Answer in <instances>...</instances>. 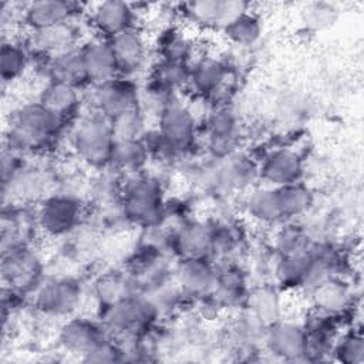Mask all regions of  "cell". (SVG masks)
Segmentation results:
<instances>
[{"mask_svg":"<svg viewBox=\"0 0 364 364\" xmlns=\"http://www.w3.org/2000/svg\"><path fill=\"white\" fill-rule=\"evenodd\" d=\"M80 299L78 287L68 280L47 283L37 296V306L51 314H65L75 309Z\"/></svg>","mask_w":364,"mask_h":364,"instance_id":"obj_10","label":"cell"},{"mask_svg":"<svg viewBox=\"0 0 364 364\" xmlns=\"http://www.w3.org/2000/svg\"><path fill=\"white\" fill-rule=\"evenodd\" d=\"M162 210L161 188L155 181L135 182L125 196V213L138 223H154Z\"/></svg>","mask_w":364,"mask_h":364,"instance_id":"obj_3","label":"cell"},{"mask_svg":"<svg viewBox=\"0 0 364 364\" xmlns=\"http://www.w3.org/2000/svg\"><path fill=\"white\" fill-rule=\"evenodd\" d=\"M318 14L316 13L314 7L309 10V14H307V23L310 24H316V26H321V24H327V21L330 20V9L328 7H324V6H320L318 4Z\"/></svg>","mask_w":364,"mask_h":364,"instance_id":"obj_35","label":"cell"},{"mask_svg":"<svg viewBox=\"0 0 364 364\" xmlns=\"http://www.w3.org/2000/svg\"><path fill=\"white\" fill-rule=\"evenodd\" d=\"M145 146H142L135 139H125V141H117L114 148L112 159H115L119 165L127 168L138 166L144 162L145 158Z\"/></svg>","mask_w":364,"mask_h":364,"instance_id":"obj_30","label":"cell"},{"mask_svg":"<svg viewBox=\"0 0 364 364\" xmlns=\"http://www.w3.org/2000/svg\"><path fill=\"white\" fill-rule=\"evenodd\" d=\"M0 67H1V77L4 81H11L17 78L27 65V55L26 53L16 44H3L0 53Z\"/></svg>","mask_w":364,"mask_h":364,"instance_id":"obj_28","label":"cell"},{"mask_svg":"<svg viewBox=\"0 0 364 364\" xmlns=\"http://www.w3.org/2000/svg\"><path fill=\"white\" fill-rule=\"evenodd\" d=\"M98 109L111 119L136 108V92L132 84L121 80H109L98 84L95 91Z\"/></svg>","mask_w":364,"mask_h":364,"instance_id":"obj_6","label":"cell"},{"mask_svg":"<svg viewBox=\"0 0 364 364\" xmlns=\"http://www.w3.org/2000/svg\"><path fill=\"white\" fill-rule=\"evenodd\" d=\"M53 82L77 87L88 80L81 51H68L51 58L48 65Z\"/></svg>","mask_w":364,"mask_h":364,"instance_id":"obj_16","label":"cell"},{"mask_svg":"<svg viewBox=\"0 0 364 364\" xmlns=\"http://www.w3.org/2000/svg\"><path fill=\"white\" fill-rule=\"evenodd\" d=\"M193 135V118L191 112L178 105L169 104L161 115V136L172 146H182L191 141Z\"/></svg>","mask_w":364,"mask_h":364,"instance_id":"obj_9","label":"cell"},{"mask_svg":"<svg viewBox=\"0 0 364 364\" xmlns=\"http://www.w3.org/2000/svg\"><path fill=\"white\" fill-rule=\"evenodd\" d=\"M70 4L63 1H36L31 3L26 13V20L34 30L51 27L67 21Z\"/></svg>","mask_w":364,"mask_h":364,"instance_id":"obj_19","label":"cell"},{"mask_svg":"<svg viewBox=\"0 0 364 364\" xmlns=\"http://www.w3.org/2000/svg\"><path fill=\"white\" fill-rule=\"evenodd\" d=\"M74 145L78 154L92 165H104L112 159L115 136L111 124L102 117L94 114L82 118L75 127Z\"/></svg>","mask_w":364,"mask_h":364,"instance_id":"obj_2","label":"cell"},{"mask_svg":"<svg viewBox=\"0 0 364 364\" xmlns=\"http://www.w3.org/2000/svg\"><path fill=\"white\" fill-rule=\"evenodd\" d=\"M363 340L360 336H348L338 347L337 354L344 363H360L363 360Z\"/></svg>","mask_w":364,"mask_h":364,"instance_id":"obj_33","label":"cell"},{"mask_svg":"<svg viewBox=\"0 0 364 364\" xmlns=\"http://www.w3.org/2000/svg\"><path fill=\"white\" fill-rule=\"evenodd\" d=\"M3 277L16 290H28L37 283L40 276V263L27 249L14 246L4 256Z\"/></svg>","mask_w":364,"mask_h":364,"instance_id":"obj_4","label":"cell"},{"mask_svg":"<svg viewBox=\"0 0 364 364\" xmlns=\"http://www.w3.org/2000/svg\"><path fill=\"white\" fill-rule=\"evenodd\" d=\"M250 213L263 222H276L283 216L277 191H259L250 196Z\"/></svg>","mask_w":364,"mask_h":364,"instance_id":"obj_24","label":"cell"},{"mask_svg":"<svg viewBox=\"0 0 364 364\" xmlns=\"http://www.w3.org/2000/svg\"><path fill=\"white\" fill-rule=\"evenodd\" d=\"M316 304L326 311H338L348 301V293L344 286L337 282H320L314 290Z\"/></svg>","mask_w":364,"mask_h":364,"instance_id":"obj_25","label":"cell"},{"mask_svg":"<svg viewBox=\"0 0 364 364\" xmlns=\"http://www.w3.org/2000/svg\"><path fill=\"white\" fill-rule=\"evenodd\" d=\"M61 121L41 102L27 105L16 114L11 122L10 146L14 149L43 148L57 134Z\"/></svg>","mask_w":364,"mask_h":364,"instance_id":"obj_1","label":"cell"},{"mask_svg":"<svg viewBox=\"0 0 364 364\" xmlns=\"http://www.w3.org/2000/svg\"><path fill=\"white\" fill-rule=\"evenodd\" d=\"M192 16L206 24L229 26L236 17L246 11V4L242 1H195L189 4Z\"/></svg>","mask_w":364,"mask_h":364,"instance_id":"obj_12","label":"cell"},{"mask_svg":"<svg viewBox=\"0 0 364 364\" xmlns=\"http://www.w3.org/2000/svg\"><path fill=\"white\" fill-rule=\"evenodd\" d=\"M80 51L90 81L102 84L114 80V74L119 68L109 43L92 41Z\"/></svg>","mask_w":364,"mask_h":364,"instance_id":"obj_7","label":"cell"},{"mask_svg":"<svg viewBox=\"0 0 364 364\" xmlns=\"http://www.w3.org/2000/svg\"><path fill=\"white\" fill-rule=\"evenodd\" d=\"M127 287V282L121 276H107L98 283V294L105 303L112 306L128 297Z\"/></svg>","mask_w":364,"mask_h":364,"instance_id":"obj_32","label":"cell"},{"mask_svg":"<svg viewBox=\"0 0 364 364\" xmlns=\"http://www.w3.org/2000/svg\"><path fill=\"white\" fill-rule=\"evenodd\" d=\"M269 344L276 354L286 358H294L304 354L307 336L294 324L280 323L270 330Z\"/></svg>","mask_w":364,"mask_h":364,"instance_id":"obj_15","label":"cell"},{"mask_svg":"<svg viewBox=\"0 0 364 364\" xmlns=\"http://www.w3.org/2000/svg\"><path fill=\"white\" fill-rule=\"evenodd\" d=\"M34 31H36L34 34L36 46L40 50L51 54V57L71 51L73 50L71 47L75 43V37H77L74 27L67 21L51 26V27L34 30Z\"/></svg>","mask_w":364,"mask_h":364,"instance_id":"obj_17","label":"cell"},{"mask_svg":"<svg viewBox=\"0 0 364 364\" xmlns=\"http://www.w3.org/2000/svg\"><path fill=\"white\" fill-rule=\"evenodd\" d=\"M280 206L283 216H293L304 212L311 202L310 192L296 183L284 185L280 189H277Z\"/></svg>","mask_w":364,"mask_h":364,"instance_id":"obj_27","label":"cell"},{"mask_svg":"<svg viewBox=\"0 0 364 364\" xmlns=\"http://www.w3.org/2000/svg\"><path fill=\"white\" fill-rule=\"evenodd\" d=\"M78 216L80 205L77 200L68 196H53L43 203L38 222L46 232L63 235L75 226Z\"/></svg>","mask_w":364,"mask_h":364,"instance_id":"obj_5","label":"cell"},{"mask_svg":"<svg viewBox=\"0 0 364 364\" xmlns=\"http://www.w3.org/2000/svg\"><path fill=\"white\" fill-rule=\"evenodd\" d=\"M263 178L273 185H290L296 183L300 172L301 162L296 152L289 149H282L270 155V158L263 165Z\"/></svg>","mask_w":364,"mask_h":364,"instance_id":"obj_13","label":"cell"},{"mask_svg":"<svg viewBox=\"0 0 364 364\" xmlns=\"http://www.w3.org/2000/svg\"><path fill=\"white\" fill-rule=\"evenodd\" d=\"M132 10L122 1H105L94 13V23L107 36H117L131 28Z\"/></svg>","mask_w":364,"mask_h":364,"instance_id":"obj_14","label":"cell"},{"mask_svg":"<svg viewBox=\"0 0 364 364\" xmlns=\"http://www.w3.org/2000/svg\"><path fill=\"white\" fill-rule=\"evenodd\" d=\"M61 343L74 353L88 355L107 341L102 330L95 324L85 320H71L63 327Z\"/></svg>","mask_w":364,"mask_h":364,"instance_id":"obj_11","label":"cell"},{"mask_svg":"<svg viewBox=\"0 0 364 364\" xmlns=\"http://www.w3.org/2000/svg\"><path fill=\"white\" fill-rule=\"evenodd\" d=\"M228 37L240 46L253 44L260 36V23L253 16L245 11L225 27Z\"/></svg>","mask_w":364,"mask_h":364,"instance_id":"obj_26","label":"cell"},{"mask_svg":"<svg viewBox=\"0 0 364 364\" xmlns=\"http://www.w3.org/2000/svg\"><path fill=\"white\" fill-rule=\"evenodd\" d=\"M210 148L223 155L229 152L235 138V118L228 111L216 112L209 121Z\"/></svg>","mask_w":364,"mask_h":364,"instance_id":"obj_22","label":"cell"},{"mask_svg":"<svg viewBox=\"0 0 364 364\" xmlns=\"http://www.w3.org/2000/svg\"><path fill=\"white\" fill-rule=\"evenodd\" d=\"M178 247L185 259H202L212 246V235L209 230L198 223L185 226L178 235Z\"/></svg>","mask_w":364,"mask_h":364,"instance_id":"obj_21","label":"cell"},{"mask_svg":"<svg viewBox=\"0 0 364 364\" xmlns=\"http://www.w3.org/2000/svg\"><path fill=\"white\" fill-rule=\"evenodd\" d=\"M41 104L54 115L64 119L77 108L78 94L73 85L51 82L41 97Z\"/></svg>","mask_w":364,"mask_h":364,"instance_id":"obj_20","label":"cell"},{"mask_svg":"<svg viewBox=\"0 0 364 364\" xmlns=\"http://www.w3.org/2000/svg\"><path fill=\"white\" fill-rule=\"evenodd\" d=\"M119 360V353L115 350V347H112L108 343H104L102 346H100L97 350H94L92 353H90L87 355V361H94V363H107V361H118Z\"/></svg>","mask_w":364,"mask_h":364,"instance_id":"obj_34","label":"cell"},{"mask_svg":"<svg viewBox=\"0 0 364 364\" xmlns=\"http://www.w3.org/2000/svg\"><path fill=\"white\" fill-rule=\"evenodd\" d=\"M154 304L128 296L127 299L111 306L109 321L114 327L119 330H138L148 324L154 318Z\"/></svg>","mask_w":364,"mask_h":364,"instance_id":"obj_8","label":"cell"},{"mask_svg":"<svg viewBox=\"0 0 364 364\" xmlns=\"http://www.w3.org/2000/svg\"><path fill=\"white\" fill-rule=\"evenodd\" d=\"M109 44L119 70H134L142 61L144 44L134 30L129 28L111 37Z\"/></svg>","mask_w":364,"mask_h":364,"instance_id":"obj_18","label":"cell"},{"mask_svg":"<svg viewBox=\"0 0 364 364\" xmlns=\"http://www.w3.org/2000/svg\"><path fill=\"white\" fill-rule=\"evenodd\" d=\"M225 77L223 68L216 63H203L192 74V81L200 92H213Z\"/></svg>","mask_w":364,"mask_h":364,"instance_id":"obj_29","label":"cell"},{"mask_svg":"<svg viewBox=\"0 0 364 364\" xmlns=\"http://www.w3.org/2000/svg\"><path fill=\"white\" fill-rule=\"evenodd\" d=\"M111 127L114 131V136L118 141H125V139H135V136L138 135L142 121L138 115L136 108L127 111L115 118L111 119Z\"/></svg>","mask_w":364,"mask_h":364,"instance_id":"obj_31","label":"cell"},{"mask_svg":"<svg viewBox=\"0 0 364 364\" xmlns=\"http://www.w3.org/2000/svg\"><path fill=\"white\" fill-rule=\"evenodd\" d=\"M178 274L181 283L191 291H203L213 280L212 270L203 259H185Z\"/></svg>","mask_w":364,"mask_h":364,"instance_id":"obj_23","label":"cell"}]
</instances>
